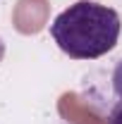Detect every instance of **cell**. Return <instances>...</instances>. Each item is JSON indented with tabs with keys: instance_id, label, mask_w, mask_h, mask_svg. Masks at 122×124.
<instances>
[{
	"instance_id": "6da1fadb",
	"label": "cell",
	"mask_w": 122,
	"mask_h": 124,
	"mask_svg": "<svg viewBox=\"0 0 122 124\" xmlns=\"http://www.w3.org/2000/svg\"><path fill=\"white\" fill-rule=\"evenodd\" d=\"M120 29V15L113 7L79 0L53 19L50 36L72 60H96L117 46Z\"/></svg>"
},
{
	"instance_id": "7a4b0ae2",
	"label": "cell",
	"mask_w": 122,
	"mask_h": 124,
	"mask_svg": "<svg viewBox=\"0 0 122 124\" xmlns=\"http://www.w3.org/2000/svg\"><path fill=\"white\" fill-rule=\"evenodd\" d=\"M113 91H115V95L122 100V57L117 60L115 69H113Z\"/></svg>"
},
{
	"instance_id": "3957f363",
	"label": "cell",
	"mask_w": 122,
	"mask_h": 124,
	"mask_svg": "<svg viewBox=\"0 0 122 124\" xmlns=\"http://www.w3.org/2000/svg\"><path fill=\"white\" fill-rule=\"evenodd\" d=\"M108 124H122V100L110 110V115H108Z\"/></svg>"
},
{
	"instance_id": "277c9868",
	"label": "cell",
	"mask_w": 122,
	"mask_h": 124,
	"mask_svg": "<svg viewBox=\"0 0 122 124\" xmlns=\"http://www.w3.org/2000/svg\"><path fill=\"white\" fill-rule=\"evenodd\" d=\"M2 57H5V41L0 38V62H2Z\"/></svg>"
}]
</instances>
